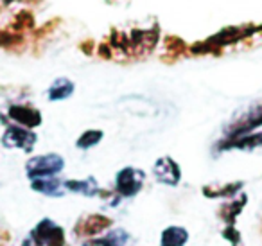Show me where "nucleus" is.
Here are the masks:
<instances>
[{
    "instance_id": "17",
    "label": "nucleus",
    "mask_w": 262,
    "mask_h": 246,
    "mask_svg": "<svg viewBox=\"0 0 262 246\" xmlns=\"http://www.w3.org/2000/svg\"><path fill=\"white\" fill-rule=\"evenodd\" d=\"M102 137H104V133H102L101 130H86L79 135V138L76 140V146H77V149L86 151V149L95 148V146L102 140Z\"/></svg>"
},
{
    "instance_id": "2",
    "label": "nucleus",
    "mask_w": 262,
    "mask_h": 246,
    "mask_svg": "<svg viewBox=\"0 0 262 246\" xmlns=\"http://www.w3.org/2000/svg\"><path fill=\"white\" fill-rule=\"evenodd\" d=\"M144 181H146V173H144L142 169L127 166V167H122L120 171H117L113 191L122 199L135 198V196L142 191Z\"/></svg>"
},
{
    "instance_id": "14",
    "label": "nucleus",
    "mask_w": 262,
    "mask_h": 246,
    "mask_svg": "<svg viewBox=\"0 0 262 246\" xmlns=\"http://www.w3.org/2000/svg\"><path fill=\"white\" fill-rule=\"evenodd\" d=\"M129 242V234L122 228H113L101 237L86 239L84 246H126Z\"/></svg>"
},
{
    "instance_id": "1",
    "label": "nucleus",
    "mask_w": 262,
    "mask_h": 246,
    "mask_svg": "<svg viewBox=\"0 0 262 246\" xmlns=\"http://www.w3.org/2000/svg\"><path fill=\"white\" fill-rule=\"evenodd\" d=\"M63 169H65V158L58 153L33 156L26 163V174L31 181L40 180V178L58 176Z\"/></svg>"
},
{
    "instance_id": "6",
    "label": "nucleus",
    "mask_w": 262,
    "mask_h": 246,
    "mask_svg": "<svg viewBox=\"0 0 262 246\" xmlns=\"http://www.w3.org/2000/svg\"><path fill=\"white\" fill-rule=\"evenodd\" d=\"M33 232L43 246H67L65 230H63L61 224L52 221L51 217H43V219L38 221Z\"/></svg>"
},
{
    "instance_id": "4",
    "label": "nucleus",
    "mask_w": 262,
    "mask_h": 246,
    "mask_svg": "<svg viewBox=\"0 0 262 246\" xmlns=\"http://www.w3.org/2000/svg\"><path fill=\"white\" fill-rule=\"evenodd\" d=\"M112 227H113V221L110 217L102 216V214H88V216L81 217L77 221L76 228H74V234L84 239H94V237H101L102 234L110 232Z\"/></svg>"
},
{
    "instance_id": "8",
    "label": "nucleus",
    "mask_w": 262,
    "mask_h": 246,
    "mask_svg": "<svg viewBox=\"0 0 262 246\" xmlns=\"http://www.w3.org/2000/svg\"><path fill=\"white\" fill-rule=\"evenodd\" d=\"M8 117L13 124L27 128V130H34L43 120L41 113L31 105H11L8 108Z\"/></svg>"
},
{
    "instance_id": "9",
    "label": "nucleus",
    "mask_w": 262,
    "mask_h": 246,
    "mask_svg": "<svg viewBox=\"0 0 262 246\" xmlns=\"http://www.w3.org/2000/svg\"><path fill=\"white\" fill-rule=\"evenodd\" d=\"M219 151H228V149H239V151H253V149L262 148V131H253V133L241 135V137H225L217 144Z\"/></svg>"
},
{
    "instance_id": "16",
    "label": "nucleus",
    "mask_w": 262,
    "mask_h": 246,
    "mask_svg": "<svg viewBox=\"0 0 262 246\" xmlns=\"http://www.w3.org/2000/svg\"><path fill=\"white\" fill-rule=\"evenodd\" d=\"M74 90H76L74 81H70L69 77H58V79L49 87L47 97H49V101H52V102L65 101V99H69L70 95L74 94Z\"/></svg>"
},
{
    "instance_id": "7",
    "label": "nucleus",
    "mask_w": 262,
    "mask_h": 246,
    "mask_svg": "<svg viewBox=\"0 0 262 246\" xmlns=\"http://www.w3.org/2000/svg\"><path fill=\"white\" fill-rule=\"evenodd\" d=\"M155 180L169 187H176L182 181V167L171 156H160L153 166Z\"/></svg>"
},
{
    "instance_id": "5",
    "label": "nucleus",
    "mask_w": 262,
    "mask_h": 246,
    "mask_svg": "<svg viewBox=\"0 0 262 246\" xmlns=\"http://www.w3.org/2000/svg\"><path fill=\"white\" fill-rule=\"evenodd\" d=\"M258 128H262V105L253 106L248 112H244L237 120H233L230 124V128L226 130V137H241V135H248L257 131Z\"/></svg>"
},
{
    "instance_id": "15",
    "label": "nucleus",
    "mask_w": 262,
    "mask_h": 246,
    "mask_svg": "<svg viewBox=\"0 0 262 246\" xmlns=\"http://www.w3.org/2000/svg\"><path fill=\"white\" fill-rule=\"evenodd\" d=\"M189 230L180 224H171L164 228L160 234V246H187L189 242Z\"/></svg>"
},
{
    "instance_id": "18",
    "label": "nucleus",
    "mask_w": 262,
    "mask_h": 246,
    "mask_svg": "<svg viewBox=\"0 0 262 246\" xmlns=\"http://www.w3.org/2000/svg\"><path fill=\"white\" fill-rule=\"evenodd\" d=\"M223 237L232 246H243V239H241V234L235 228V224H226L225 230H223Z\"/></svg>"
},
{
    "instance_id": "13",
    "label": "nucleus",
    "mask_w": 262,
    "mask_h": 246,
    "mask_svg": "<svg viewBox=\"0 0 262 246\" xmlns=\"http://www.w3.org/2000/svg\"><path fill=\"white\" fill-rule=\"evenodd\" d=\"M248 203L246 192H241L239 196L232 198L230 201H226L225 205L219 209V217L225 221V224H235V219L241 216V212L244 210Z\"/></svg>"
},
{
    "instance_id": "3",
    "label": "nucleus",
    "mask_w": 262,
    "mask_h": 246,
    "mask_svg": "<svg viewBox=\"0 0 262 246\" xmlns=\"http://www.w3.org/2000/svg\"><path fill=\"white\" fill-rule=\"evenodd\" d=\"M36 133L27 128L16 126V124H9L6 128L4 135H2V146L8 149H22V151L29 153L36 146Z\"/></svg>"
},
{
    "instance_id": "19",
    "label": "nucleus",
    "mask_w": 262,
    "mask_h": 246,
    "mask_svg": "<svg viewBox=\"0 0 262 246\" xmlns=\"http://www.w3.org/2000/svg\"><path fill=\"white\" fill-rule=\"evenodd\" d=\"M20 246H43V244H41L40 239H38L36 235H34V232L31 230L29 234H27V237L22 241V244H20Z\"/></svg>"
},
{
    "instance_id": "10",
    "label": "nucleus",
    "mask_w": 262,
    "mask_h": 246,
    "mask_svg": "<svg viewBox=\"0 0 262 246\" xmlns=\"http://www.w3.org/2000/svg\"><path fill=\"white\" fill-rule=\"evenodd\" d=\"M244 189V181H228V183H212L203 187V196L210 199H232L239 196Z\"/></svg>"
},
{
    "instance_id": "11",
    "label": "nucleus",
    "mask_w": 262,
    "mask_h": 246,
    "mask_svg": "<svg viewBox=\"0 0 262 246\" xmlns=\"http://www.w3.org/2000/svg\"><path fill=\"white\" fill-rule=\"evenodd\" d=\"M31 189L41 196H49V198H61L65 196V181L59 180L58 176H49L40 178V180L31 181Z\"/></svg>"
},
{
    "instance_id": "12",
    "label": "nucleus",
    "mask_w": 262,
    "mask_h": 246,
    "mask_svg": "<svg viewBox=\"0 0 262 246\" xmlns=\"http://www.w3.org/2000/svg\"><path fill=\"white\" fill-rule=\"evenodd\" d=\"M65 191L72 192V194H79V196H86V198H94L101 192L97 180L94 176H86V178H72V180H65Z\"/></svg>"
}]
</instances>
